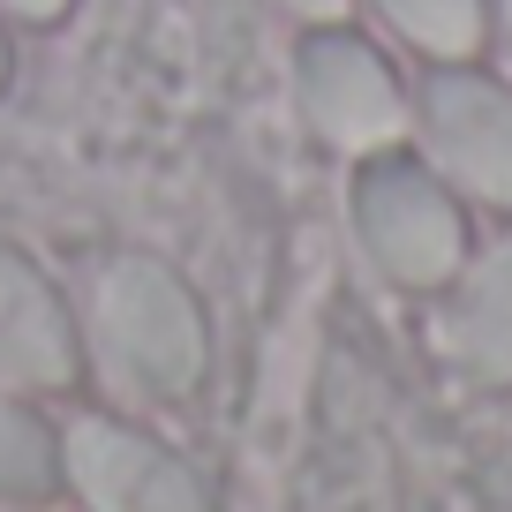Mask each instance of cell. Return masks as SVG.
Returning a JSON list of instances; mask_svg holds the SVG:
<instances>
[{"instance_id": "obj_1", "label": "cell", "mask_w": 512, "mask_h": 512, "mask_svg": "<svg viewBox=\"0 0 512 512\" xmlns=\"http://www.w3.org/2000/svg\"><path fill=\"white\" fill-rule=\"evenodd\" d=\"M91 347L113 392L144 407H181L211 377V332L189 279L159 256H121L91 287Z\"/></svg>"}, {"instance_id": "obj_2", "label": "cell", "mask_w": 512, "mask_h": 512, "mask_svg": "<svg viewBox=\"0 0 512 512\" xmlns=\"http://www.w3.org/2000/svg\"><path fill=\"white\" fill-rule=\"evenodd\" d=\"M354 234H362L369 264L407 294H445L467 264L460 189L430 159H407L400 144L354 166Z\"/></svg>"}, {"instance_id": "obj_3", "label": "cell", "mask_w": 512, "mask_h": 512, "mask_svg": "<svg viewBox=\"0 0 512 512\" xmlns=\"http://www.w3.org/2000/svg\"><path fill=\"white\" fill-rule=\"evenodd\" d=\"M294 98H302V121L347 159L392 151L407 136V121H415L392 61L347 23H317L294 46Z\"/></svg>"}, {"instance_id": "obj_4", "label": "cell", "mask_w": 512, "mask_h": 512, "mask_svg": "<svg viewBox=\"0 0 512 512\" xmlns=\"http://www.w3.org/2000/svg\"><path fill=\"white\" fill-rule=\"evenodd\" d=\"M61 482L91 512H219L211 482L151 430L113 415H76L61 437Z\"/></svg>"}, {"instance_id": "obj_5", "label": "cell", "mask_w": 512, "mask_h": 512, "mask_svg": "<svg viewBox=\"0 0 512 512\" xmlns=\"http://www.w3.org/2000/svg\"><path fill=\"white\" fill-rule=\"evenodd\" d=\"M415 121L437 174L460 196L512 219V91L505 83L467 61H437V76L415 98Z\"/></svg>"}, {"instance_id": "obj_6", "label": "cell", "mask_w": 512, "mask_h": 512, "mask_svg": "<svg viewBox=\"0 0 512 512\" xmlns=\"http://www.w3.org/2000/svg\"><path fill=\"white\" fill-rule=\"evenodd\" d=\"M0 384L8 392H76L83 384V324L61 287L16 249H0Z\"/></svg>"}, {"instance_id": "obj_7", "label": "cell", "mask_w": 512, "mask_h": 512, "mask_svg": "<svg viewBox=\"0 0 512 512\" xmlns=\"http://www.w3.org/2000/svg\"><path fill=\"white\" fill-rule=\"evenodd\" d=\"M437 347L467 384H512V241L460 264L437 309Z\"/></svg>"}, {"instance_id": "obj_8", "label": "cell", "mask_w": 512, "mask_h": 512, "mask_svg": "<svg viewBox=\"0 0 512 512\" xmlns=\"http://www.w3.org/2000/svg\"><path fill=\"white\" fill-rule=\"evenodd\" d=\"M377 16L430 61H475L490 46V0H377Z\"/></svg>"}, {"instance_id": "obj_9", "label": "cell", "mask_w": 512, "mask_h": 512, "mask_svg": "<svg viewBox=\"0 0 512 512\" xmlns=\"http://www.w3.org/2000/svg\"><path fill=\"white\" fill-rule=\"evenodd\" d=\"M61 490V437L46 430V415L38 407H23L8 384H0V497H23V505H38V497Z\"/></svg>"}, {"instance_id": "obj_10", "label": "cell", "mask_w": 512, "mask_h": 512, "mask_svg": "<svg viewBox=\"0 0 512 512\" xmlns=\"http://www.w3.org/2000/svg\"><path fill=\"white\" fill-rule=\"evenodd\" d=\"M0 8H8V16H23V23H61L76 0H0Z\"/></svg>"}, {"instance_id": "obj_11", "label": "cell", "mask_w": 512, "mask_h": 512, "mask_svg": "<svg viewBox=\"0 0 512 512\" xmlns=\"http://www.w3.org/2000/svg\"><path fill=\"white\" fill-rule=\"evenodd\" d=\"M279 8H294V16H309V23H339L354 0H279Z\"/></svg>"}, {"instance_id": "obj_12", "label": "cell", "mask_w": 512, "mask_h": 512, "mask_svg": "<svg viewBox=\"0 0 512 512\" xmlns=\"http://www.w3.org/2000/svg\"><path fill=\"white\" fill-rule=\"evenodd\" d=\"M0 83H8V38H0Z\"/></svg>"}, {"instance_id": "obj_13", "label": "cell", "mask_w": 512, "mask_h": 512, "mask_svg": "<svg viewBox=\"0 0 512 512\" xmlns=\"http://www.w3.org/2000/svg\"><path fill=\"white\" fill-rule=\"evenodd\" d=\"M0 512H23V497H8V505H0Z\"/></svg>"}, {"instance_id": "obj_14", "label": "cell", "mask_w": 512, "mask_h": 512, "mask_svg": "<svg viewBox=\"0 0 512 512\" xmlns=\"http://www.w3.org/2000/svg\"><path fill=\"white\" fill-rule=\"evenodd\" d=\"M505 31H512V0H505Z\"/></svg>"}]
</instances>
